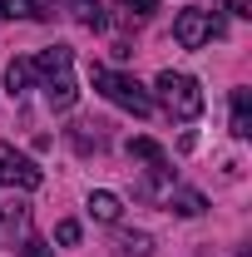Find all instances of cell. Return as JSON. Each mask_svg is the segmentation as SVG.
<instances>
[{"mask_svg": "<svg viewBox=\"0 0 252 257\" xmlns=\"http://www.w3.org/2000/svg\"><path fill=\"white\" fill-rule=\"evenodd\" d=\"M30 84L45 89V104L50 109H74V99H79V84H74V55L55 45V50H40L30 60Z\"/></svg>", "mask_w": 252, "mask_h": 257, "instance_id": "obj_1", "label": "cell"}, {"mask_svg": "<svg viewBox=\"0 0 252 257\" xmlns=\"http://www.w3.org/2000/svg\"><path fill=\"white\" fill-rule=\"evenodd\" d=\"M89 79H94V89L109 99V104L129 109L134 119H149V114H154V94H149L139 79H129V74L109 69V64H94V69H89Z\"/></svg>", "mask_w": 252, "mask_h": 257, "instance_id": "obj_2", "label": "cell"}, {"mask_svg": "<svg viewBox=\"0 0 252 257\" xmlns=\"http://www.w3.org/2000/svg\"><path fill=\"white\" fill-rule=\"evenodd\" d=\"M154 89H158L163 109H168L173 119H198V114H203V89H198L193 74H173V69H163Z\"/></svg>", "mask_w": 252, "mask_h": 257, "instance_id": "obj_3", "label": "cell"}, {"mask_svg": "<svg viewBox=\"0 0 252 257\" xmlns=\"http://www.w3.org/2000/svg\"><path fill=\"white\" fill-rule=\"evenodd\" d=\"M213 35H222V25L208 15V10H198V5H193V10H178V20H173V40H178L183 50H203Z\"/></svg>", "mask_w": 252, "mask_h": 257, "instance_id": "obj_4", "label": "cell"}, {"mask_svg": "<svg viewBox=\"0 0 252 257\" xmlns=\"http://www.w3.org/2000/svg\"><path fill=\"white\" fill-rule=\"evenodd\" d=\"M0 183H5V188H25V193H35L40 183H45V173H40V168H35V159H25L20 149L0 144Z\"/></svg>", "mask_w": 252, "mask_h": 257, "instance_id": "obj_5", "label": "cell"}, {"mask_svg": "<svg viewBox=\"0 0 252 257\" xmlns=\"http://www.w3.org/2000/svg\"><path fill=\"white\" fill-rule=\"evenodd\" d=\"M50 20V0H0V20Z\"/></svg>", "mask_w": 252, "mask_h": 257, "instance_id": "obj_6", "label": "cell"}, {"mask_svg": "<svg viewBox=\"0 0 252 257\" xmlns=\"http://www.w3.org/2000/svg\"><path fill=\"white\" fill-rule=\"evenodd\" d=\"M232 134L237 139L252 134V89H232Z\"/></svg>", "mask_w": 252, "mask_h": 257, "instance_id": "obj_7", "label": "cell"}, {"mask_svg": "<svg viewBox=\"0 0 252 257\" xmlns=\"http://www.w3.org/2000/svg\"><path fill=\"white\" fill-rule=\"evenodd\" d=\"M168 208H173V213H183V218H198V213L208 208V198H203V193H193V188H173V193H168Z\"/></svg>", "mask_w": 252, "mask_h": 257, "instance_id": "obj_8", "label": "cell"}, {"mask_svg": "<svg viewBox=\"0 0 252 257\" xmlns=\"http://www.w3.org/2000/svg\"><path fill=\"white\" fill-rule=\"evenodd\" d=\"M89 213H94L99 223H119V213H124V203H119V198H114V193H89Z\"/></svg>", "mask_w": 252, "mask_h": 257, "instance_id": "obj_9", "label": "cell"}, {"mask_svg": "<svg viewBox=\"0 0 252 257\" xmlns=\"http://www.w3.org/2000/svg\"><path fill=\"white\" fill-rule=\"evenodd\" d=\"M5 89H10V99H20L25 89H30V60H10V69H5Z\"/></svg>", "mask_w": 252, "mask_h": 257, "instance_id": "obj_10", "label": "cell"}, {"mask_svg": "<svg viewBox=\"0 0 252 257\" xmlns=\"http://www.w3.org/2000/svg\"><path fill=\"white\" fill-rule=\"evenodd\" d=\"M69 10H74V20H79L84 30H104V10H99V0H69Z\"/></svg>", "mask_w": 252, "mask_h": 257, "instance_id": "obj_11", "label": "cell"}, {"mask_svg": "<svg viewBox=\"0 0 252 257\" xmlns=\"http://www.w3.org/2000/svg\"><path fill=\"white\" fill-rule=\"evenodd\" d=\"M25 223H30L25 208H5V218H0V242H15V232H25Z\"/></svg>", "mask_w": 252, "mask_h": 257, "instance_id": "obj_12", "label": "cell"}, {"mask_svg": "<svg viewBox=\"0 0 252 257\" xmlns=\"http://www.w3.org/2000/svg\"><path fill=\"white\" fill-rule=\"evenodd\" d=\"M129 159H144V163H163V149L154 139H129Z\"/></svg>", "mask_w": 252, "mask_h": 257, "instance_id": "obj_13", "label": "cell"}, {"mask_svg": "<svg viewBox=\"0 0 252 257\" xmlns=\"http://www.w3.org/2000/svg\"><path fill=\"white\" fill-rule=\"evenodd\" d=\"M119 247L134 252V257H149V252H154V237H149V232H124V237H119Z\"/></svg>", "mask_w": 252, "mask_h": 257, "instance_id": "obj_14", "label": "cell"}, {"mask_svg": "<svg viewBox=\"0 0 252 257\" xmlns=\"http://www.w3.org/2000/svg\"><path fill=\"white\" fill-rule=\"evenodd\" d=\"M158 5H163V0H124V10H129V15H154Z\"/></svg>", "mask_w": 252, "mask_h": 257, "instance_id": "obj_15", "label": "cell"}, {"mask_svg": "<svg viewBox=\"0 0 252 257\" xmlns=\"http://www.w3.org/2000/svg\"><path fill=\"white\" fill-rule=\"evenodd\" d=\"M55 237H60L64 247H69V242H79V223H60V227H55Z\"/></svg>", "mask_w": 252, "mask_h": 257, "instance_id": "obj_16", "label": "cell"}, {"mask_svg": "<svg viewBox=\"0 0 252 257\" xmlns=\"http://www.w3.org/2000/svg\"><path fill=\"white\" fill-rule=\"evenodd\" d=\"M20 257H55V252H50V247H45V242H40V237H30V242H25V247H20Z\"/></svg>", "mask_w": 252, "mask_h": 257, "instance_id": "obj_17", "label": "cell"}, {"mask_svg": "<svg viewBox=\"0 0 252 257\" xmlns=\"http://www.w3.org/2000/svg\"><path fill=\"white\" fill-rule=\"evenodd\" d=\"M227 15H252V0H222Z\"/></svg>", "mask_w": 252, "mask_h": 257, "instance_id": "obj_18", "label": "cell"}]
</instances>
